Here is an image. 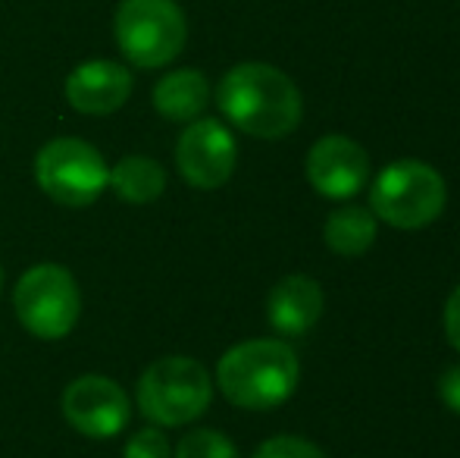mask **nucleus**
<instances>
[{
  "instance_id": "aec40b11",
  "label": "nucleus",
  "mask_w": 460,
  "mask_h": 458,
  "mask_svg": "<svg viewBox=\"0 0 460 458\" xmlns=\"http://www.w3.org/2000/svg\"><path fill=\"white\" fill-rule=\"evenodd\" d=\"M445 337L460 352V286L448 295V305H445Z\"/></svg>"
},
{
  "instance_id": "20e7f679",
  "label": "nucleus",
  "mask_w": 460,
  "mask_h": 458,
  "mask_svg": "<svg viewBox=\"0 0 460 458\" xmlns=\"http://www.w3.org/2000/svg\"><path fill=\"white\" fill-rule=\"evenodd\" d=\"M213 399L210 373L188 355L160 358L138 380V409L160 427H182L207 411Z\"/></svg>"
},
{
  "instance_id": "f257e3e1",
  "label": "nucleus",
  "mask_w": 460,
  "mask_h": 458,
  "mask_svg": "<svg viewBox=\"0 0 460 458\" xmlns=\"http://www.w3.org/2000/svg\"><path fill=\"white\" fill-rule=\"evenodd\" d=\"M217 104L232 126L254 139H285L301 122L297 85L270 63H238L223 76Z\"/></svg>"
},
{
  "instance_id": "ddd939ff",
  "label": "nucleus",
  "mask_w": 460,
  "mask_h": 458,
  "mask_svg": "<svg viewBox=\"0 0 460 458\" xmlns=\"http://www.w3.org/2000/svg\"><path fill=\"white\" fill-rule=\"evenodd\" d=\"M207 101H210V82L198 69H176L166 73L164 79L154 85V107L160 116L172 122H191L204 113Z\"/></svg>"
},
{
  "instance_id": "423d86ee",
  "label": "nucleus",
  "mask_w": 460,
  "mask_h": 458,
  "mask_svg": "<svg viewBox=\"0 0 460 458\" xmlns=\"http://www.w3.org/2000/svg\"><path fill=\"white\" fill-rule=\"evenodd\" d=\"M16 318L31 337L63 339L73 333L82 314V295L73 274L60 264H38L19 276L13 289Z\"/></svg>"
},
{
  "instance_id": "9d476101",
  "label": "nucleus",
  "mask_w": 460,
  "mask_h": 458,
  "mask_svg": "<svg viewBox=\"0 0 460 458\" xmlns=\"http://www.w3.org/2000/svg\"><path fill=\"white\" fill-rule=\"evenodd\" d=\"M307 179L323 198H351L369 179V154L348 135H326L310 148Z\"/></svg>"
},
{
  "instance_id": "0eeeda50",
  "label": "nucleus",
  "mask_w": 460,
  "mask_h": 458,
  "mask_svg": "<svg viewBox=\"0 0 460 458\" xmlns=\"http://www.w3.org/2000/svg\"><path fill=\"white\" fill-rule=\"evenodd\" d=\"M35 179L48 198L66 208H88L110 189L101 151L82 139H54L38 151Z\"/></svg>"
},
{
  "instance_id": "a211bd4d",
  "label": "nucleus",
  "mask_w": 460,
  "mask_h": 458,
  "mask_svg": "<svg viewBox=\"0 0 460 458\" xmlns=\"http://www.w3.org/2000/svg\"><path fill=\"white\" fill-rule=\"evenodd\" d=\"M170 455H172L170 440L154 427L138 430V434L126 443V453H122V458H170Z\"/></svg>"
},
{
  "instance_id": "1a4fd4ad",
  "label": "nucleus",
  "mask_w": 460,
  "mask_h": 458,
  "mask_svg": "<svg viewBox=\"0 0 460 458\" xmlns=\"http://www.w3.org/2000/svg\"><path fill=\"white\" fill-rule=\"evenodd\" d=\"M238 160V145L219 120H191L179 135L176 164L188 185L194 189H219L232 179Z\"/></svg>"
},
{
  "instance_id": "9b49d317",
  "label": "nucleus",
  "mask_w": 460,
  "mask_h": 458,
  "mask_svg": "<svg viewBox=\"0 0 460 458\" xmlns=\"http://www.w3.org/2000/svg\"><path fill=\"white\" fill-rule=\"evenodd\" d=\"M132 94V73L113 60H88L66 79V101L79 113L107 116L119 111Z\"/></svg>"
},
{
  "instance_id": "4468645a",
  "label": "nucleus",
  "mask_w": 460,
  "mask_h": 458,
  "mask_svg": "<svg viewBox=\"0 0 460 458\" xmlns=\"http://www.w3.org/2000/svg\"><path fill=\"white\" fill-rule=\"evenodd\" d=\"M110 189L128 204H147L164 195L166 173L157 160L145 157V154H132L110 170Z\"/></svg>"
},
{
  "instance_id": "f3484780",
  "label": "nucleus",
  "mask_w": 460,
  "mask_h": 458,
  "mask_svg": "<svg viewBox=\"0 0 460 458\" xmlns=\"http://www.w3.org/2000/svg\"><path fill=\"white\" fill-rule=\"evenodd\" d=\"M254 458H326V453H323L320 446H314L310 440L282 434V436H273V440L261 443Z\"/></svg>"
},
{
  "instance_id": "6e6552de",
  "label": "nucleus",
  "mask_w": 460,
  "mask_h": 458,
  "mask_svg": "<svg viewBox=\"0 0 460 458\" xmlns=\"http://www.w3.org/2000/svg\"><path fill=\"white\" fill-rule=\"evenodd\" d=\"M63 415L88 440H110L126 430L132 405L116 380L85 373L63 390Z\"/></svg>"
},
{
  "instance_id": "2eb2a0df",
  "label": "nucleus",
  "mask_w": 460,
  "mask_h": 458,
  "mask_svg": "<svg viewBox=\"0 0 460 458\" xmlns=\"http://www.w3.org/2000/svg\"><path fill=\"white\" fill-rule=\"evenodd\" d=\"M326 245L341 257H360L376 242V217L367 208H339L323 227Z\"/></svg>"
},
{
  "instance_id": "f03ea898",
  "label": "nucleus",
  "mask_w": 460,
  "mask_h": 458,
  "mask_svg": "<svg viewBox=\"0 0 460 458\" xmlns=\"http://www.w3.org/2000/svg\"><path fill=\"white\" fill-rule=\"evenodd\" d=\"M297 355L282 339L238 343L219 358L217 386L232 405L248 411H267L288 402L297 386Z\"/></svg>"
},
{
  "instance_id": "dca6fc26",
  "label": "nucleus",
  "mask_w": 460,
  "mask_h": 458,
  "mask_svg": "<svg viewBox=\"0 0 460 458\" xmlns=\"http://www.w3.org/2000/svg\"><path fill=\"white\" fill-rule=\"evenodd\" d=\"M176 458H238V449L223 430L200 427L179 440Z\"/></svg>"
},
{
  "instance_id": "412c9836",
  "label": "nucleus",
  "mask_w": 460,
  "mask_h": 458,
  "mask_svg": "<svg viewBox=\"0 0 460 458\" xmlns=\"http://www.w3.org/2000/svg\"><path fill=\"white\" fill-rule=\"evenodd\" d=\"M4 276H6L4 274V264H0V292H4Z\"/></svg>"
},
{
  "instance_id": "39448f33",
  "label": "nucleus",
  "mask_w": 460,
  "mask_h": 458,
  "mask_svg": "<svg viewBox=\"0 0 460 458\" xmlns=\"http://www.w3.org/2000/svg\"><path fill=\"white\" fill-rule=\"evenodd\" d=\"M185 38V13L176 0H122L116 6V44L135 67H166L182 54Z\"/></svg>"
},
{
  "instance_id": "f8f14e48",
  "label": "nucleus",
  "mask_w": 460,
  "mask_h": 458,
  "mask_svg": "<svg viewBox=\"0 0 460 458\" xmlns=\"http://www.w3.org/2000/svg\"><path fill=\"white\" fill-rule=\"evenodd\" d=\"M323 314V289L304 274L279 280L267 295L270 327L282 337H304Z\"/></svg>"
},
{
  "instance_id": "6ab92c4d",
  "label": "nucleus",
  "mask_w": 460,
  "mask_h": 458,
  "mask_svg": "<svg viewBox=\"0 0 460 458\" xmlns=\"http://www.w3.org/2000/svg\"><path fill=\"white\" fill-rule=\"evenodd\" d=\"M438 399H442L455 415H460V364L448 367V371L438 377Z\"/></svg>"
},
{
  "instance_id": "7ed1b4c3",
  "label": "nucleus",
  "mask_w": 460,
  "mask_h": 458,
  "mask_svg": "<svg viewBox=\"0 0 460 458\" xmlns=\"http://www.w3.org/2000/svg\"><path fill=\"white\" fill-rule=\"evenodd\" d=\"M448 189L438 170L423 160H398L376 176L369 189V211L376 220L394 229H420L438 220Z\"/></svg>"
}]
</instances>
